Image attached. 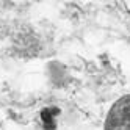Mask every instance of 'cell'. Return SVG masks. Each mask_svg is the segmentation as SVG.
<instances>
[{
  "label": "cell",
  "instance_id": "obj_1",
  "mask_svg": "<svg viewBox=\"0 0 130 130\" xmlns=\"http://www.w3.org/2000/svg\"><path fill=\"white\" fill-rule=\"evenodd\" d=\"M104 130H130V94L119 97L111 105Z\"/></svg>",
  "mask_w": 130,
  "mask_h": 130
}]
</instances>
